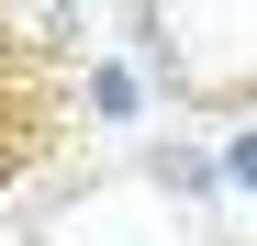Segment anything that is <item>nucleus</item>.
I'll use <instances>...</instances> for the list:
<instances>
[{"label": "nucleus", "instance_id": "obj_1", "mask_svg": "<svg viewBox=\"0 0 257 246\" xmlns=\"http://www.w3.org/2000/svg\"><path fill=\"white\" fill-rule=\"evenodd\" d=\"M0 45H23V56H67V45H78V0H0Z\"/></svg>", "mask_w": 257, "mask_h": 246}, {"label": "nucleus", "instance_id": "obj_2", "mask_svg": "<svg viewBox=\"0 0 257 246\" xmlns=\"http://www.w3.org/2000/svg\"><path fill=\"white\" fill-rule=\"evenodd\" d=\"M90 112H101V123L135 112V67H90Z\"/></svg>", "mask_w": 257, "mask_h": 246}, {"label": "nucleus", "instance_id": "obj_3", "mask_svg": "<svg viewBox=\"0 0 257 246\" xmlns=\"http://www.w3.org/2000/svg\"><path fill=\"white\" fill-rule=\"evenodd\" d=\"M224 179H235V190H257V135H235V146H224Z\"/></svg>", "mask_w": 257, "mask_h": 246}]
</instances>
